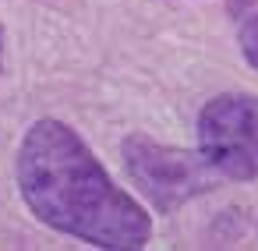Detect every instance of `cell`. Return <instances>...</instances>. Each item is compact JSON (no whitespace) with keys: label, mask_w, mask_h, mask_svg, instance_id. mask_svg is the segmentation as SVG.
<instances>
[{"label":"cell","mask_w":258,"mask_h":251,"mask_svg":"<svg viewBox=\"0 0 258 251\" xmlns=\"http://www.w3.org/2000/svg\"><path fill=\"white\" fill-rule=\"evenodd\" d=\"M15 177L29 212L57 233L103 251H142L152 240L149 212L64 120L43 117L25 131Z\"/></svg>","instance_id":"obj_1"},{"label":"cell","mask_w":258,"mask_h":251,"mask_svg":"<svg viewBox=\"0 0 258 251\" xmlns=\"http://www.w3.org/2000/svg\"><path fill=\"white\" fill-rule=\"evenodd\" d=\"M4 43L8 39H4V25H0V68H4Z\"/></svg>","instance_id":"obj_5"},{"label":"cell","mask_w":258,"mask_h":251,"mask_svg":"<svg viewBox=\"0 0 258 251\" xmlns=\"http://www.w3.org/2000/svg\"><path fill=\"white\" fill-rule=\"evenodd\" d=\"M198 145L219 159L230 180L258 177V96L223 92L198 113Z\"/></svg>","instance_id":"obj_3"},{"label":"cell","mask_w":258,"mask_h":251,"mask_svg":"<svg viewBox=\"0 0 258 251\" xmlns=\"http://www.w3.org/2000/svg\"><path fill=\"white\" fill-rule=\"evenodd\" d=\"M120 159H124L131 184L159 212H177L191 198L230 184L219 159L205 152L202 145L180 149V145H159L145 135H127L120 145Z\"/></svg>","instance_id":"obj_2"},{"label":"cell","mask_w":258,"mask_h":251,"mask_svg":"<svg viewBox=\"0 0 258 251\" xmlns=\"http://www.w3.org/2000/svg\"><path fill=\"white\" fill-rule=\"evenodd\" d=\"M230 15L237 29V46L247 68L258 71V0H230Z\"/></svg>","instance_id":"obj_4"}]
</instances>
